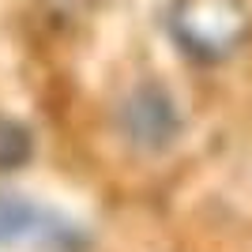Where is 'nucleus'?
<instances>
[{
    "mask_svg": "<svg viewBox=\"0 0 252 252\" xmlns=\"http://www.w3.org/2000/svg\"><path fill=\"white\" fill-rule=\"evenodd\" d=\"M169 34L192 61H226L249 42L252 8L245 0H173Z\"/></svg>",
    "mask_w": 252,
    "mask_h": 252,
    "instance_id": "obj_1",
    "label": "nucleus"
},
{
    "mask_svg": "<svg viewBox=\"0 0 252 252\" xmlns=\"http://www.w3.org/2000/svg\"><path fill=\"white\" fill-rule=\"evenodd\" d=\"M121 132L139 151H166L181 132V113L158 83H143L121 102Z\"/></svg>",
    "mask_w": 252,
    "mask_h": 252,
    "instance_id": "obj_2",
    "label": "nucleus"
},
{
    "mask_svg": "<svg viewBox=\"0 0 252 252\" xmlns=\"http://www.w3.org/2000/svg\"><path fill=\"white\" fill-rule=\"evenodd\" d=\"M75 230L72 222L61 215L45 211L42 203L15 196V192H0V249L11 245H49V249H75Z\"/></svg>",
    "mask_w": 252,
    "mask_h": 252,
    "instance_id": "obj_3",
    "label": "nucleus"
},
{
    "mask_svg": "<svg viewBox=\"0 0 252 252\" xmlns=\"http://www.w3.org/2000/svg\"><path fill=\"white\" fill-rule=\"evenodd\" d=\"M98 0H34V19L49 34H72L79 31Z\"/></svg>",
    "mask_w": 252,
    "mask_h": 252,
    "instance_id": "obj_4",
    "label": "nucleus"
},
{
    "mask_svg": "<svg viewBox=\"0 0 252 252\" xmlns=\"http://www.w3.org/2000/svg\"><path fill=\"white\" fill-rule=\"evenodd\" d=\"M27 158H31V132L8 117H0V173L19 169Z\"/></svg>",
    "mask_w": 252,
    "mask_h": 252,
    "instance_id": "obj_5",
    "label": "nucleus"
}]
</instances>
